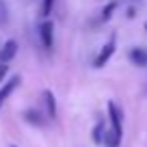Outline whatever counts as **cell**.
<instances>
[{"mask_svg":"<svg viewBox=\"0 0 147 147\" xmlns=\"http://www.w3.org/2000/svg\"><path fill=\"white\" fill-rule=\"evenodd\" d=\"M108 117H110V128L106 130L102 145L119 147L121 145V136H123V123H121V110L117 108L115 102H108Z\"/></svg>","mask_w":147,"mask_h":147,"instance_id":"6da1fadb","label":"cell"},{"mask_svg":"<svg viewBox=\"0 0 147 147\" xmlns=\"http://www.w3.org/2000/svg\"><path fill=\"white\" fill-rule=\"evenodd\" d=\"M113 54H115V37H110V41L100 50V54H97V59H95V67L97 69L104 67V65L110 61V56H113Z\"/></svg>","mask_w":147,"mask_h":147,"instance_id":"7a4b0ae2","label":"cell"},{"mask_svg":"<svg viewBox=\"0 0 147 147\" xmlns=\"http://www.w3.org/2000/svg\"><path fill=\"white\" fill-rule=\"evenodd\" d=\"M20 82H22V78H20V76H13V78H9V80H5V82H2V89H0V108H2V104L7 102V97H9L11 93L20 87Z\"/></svg>","mask_w":147,"mask_h":147,"instance_id":"3957f363","label":"cell"},{"mask_svg":"<svg viewBox=\"0 0 147 147\" xmlns=\"http://www.w3.org/2000/svg\"><path fill=\"white\" fill-rule=\"evenodd\" d=\"M39 37H41L43 48L50 50L52 43H54V24H52V22H43L41 26H39Z\"/></svg>","mask_w":147,"mask_h":147,"instance_id":"277c9868","label":"cell"},{"mask_svg":"<svg viewBox=\"0 0 147 147\" xmlns=\"http://www.w3.org/2000/svg\"><path fill=\"white\" fill-rule=\"evenodd\" d=\"M15 54H18V43H15L13 39H9V41L2 46V50H0V63H9Z\"/></svg>","mask_w":147,"mask_h":147,"instance_id":"5b68a950","label":"cell"},{"mask_svg":"<svg viewBox=\"0 0 147 147\" xmlns=\"http://www.w3.org/2000/svg\"><path fill=\"white\" fill-rule=\"evenodd\" d=\"M43 102H46V108H48V117L54 119L56 117V100H54V93L52 91H43Z\"/></svg>","mask_w":147,"mask_h":147,"instance_id":"8992f818","label":"cell"},{"mask_svg":"<svg viewBox=\"0 0 147 147\" xmlns=\"http://www.w3.org/2000/svg\"><path fill=\"white\" fill-rule=\"evenodd\" d=\"M130 61L134 65H138V67H145L147 65V52L141 50V48H134V50H130Z\"/></svg>","mask_w":147,"mask_h":147,"instance_id":"52a82bcc","label":"cell"},{"mask_svg":"<svg viewBox=\"0 0 147 147\" xmlns=\"http://www.w3.org/2000/svg\"><path fill=\"white\" fill-rule=\"evenodd\" d=\"M24 119L28 121V123H32V125H41L43 123V119H41V115H39V113H37V110H26V113H24Z\"/></svg>","mask_w":147,"mask_h":147,"instance_id":"ba28073f","label":"cell"},{"mask_svg":"<svg viewBox=\"0 0 147 147\" xmlns=\"http://www.w3.org/2000/svg\"><path fill=\"white\" fill-rule=\"evenodd\" d=\"M93 141L97 143V145H102V141H104V123H97L95 125V130H93Z\"/></svg>","mask_w":147,"mask_h":147,"instance_id":"9c48e42d","label":"cell"},{"mask_svg":"<svg viewBox=\"0 0 147 147\" xmlns=\"http://www.w3.org/2000/svg\"><path fill=\"white\" fill-rule=\"evenodd\" d=\"M117 9V2H108V5L102 9V20H110L113 18V11Z\"/></svg>","mask_w":147,"mask_h":147,"instance_id":"30bf717a","label":"cell"},{"mask_svg":"<svg viewBox=\"0 0 147 147\" xmlns=\"http://www.w3.org/2000/svg\"><path fill=\"white\" fill-rule=\"evenodd\" d=\"M7 22H9V9H7V5L0 0V26L7 24Z\"/></svg>","mask_w":147,"mask_h":147,"instance_id":"8fae6325","label":"cell"},{"mask_svg":"<svg viewBox=\"0 0 147 147\" xmlns=\"http://www.w3.org/2000/svg\"><path fill=\"white\" fill-rule=\"evenodd\" d=\"M52 5H54V0H43V7H41V15H43V18H48V15H50Z\"/></svg>","mask_w":147,"mask_h":147,"instance_id":"7c38bea8","label":"cell"},{"mask_svg":"<svg viewBox=\"0 0 147 147\" xmlns=\"http://www.w3.org/2000/svg\"><path fill=\"white\" fill-rule=\"evenodd\" d=\"M7 71H9V65H7V63H0V82H5Z\"/></svg>","mask_w":147,"mask_h":147,"instance_id":"4fadbf2b","label":"cell"},{"mask_svg":"<svg viewBox=\"0 0 147 147\" xmlns=\"http://www.w3.org/2000/svg\"><path fill=\"white\" fill-rule=\"evenodd\" d=\"M145 28H147V24H145Z\"/></svg>","mask_w":147,"mask_h":147,"instance_id":"5bb4252c","label":"cell"},{"mask_svg":"<svg viewBox=\"0 0 147 147\" xmlns=\"http://www.w3.org/2000/svg\"><path fill=\"white\" fill-rule=\"evenodd\" d=\"M13 147H15V145H13Z\"/></svg>","mask_w":147,"mask_h":147,"instance_id":"9a60e30c","label":"cell"}]
</instances>
